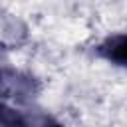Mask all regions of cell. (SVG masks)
Wrapping results in <instances>:
<instances>
[{"label": "cell", "instance_id": "1", "mask_svg": "<svg viewBox=\"0 0 127 127\" xmlns=\"http://www.w3.org/2000/svg\"><path fill=\"white\" fill-rule=\"evenodd\" d=\"M0 127H60L48 115H30L0 101Z\"/></svg>", "mask_w": 127, "mask_h": 127}, {"label": "cell", "instance_id": "2", "mask_svg": "<svg viewBox=\"0 0 127 127\" xmlns=\"http://www.w3.org/2000/svg\"><path fill=\"white\" fill-rule=\"evenodd\" d=\"M97 54H99L103 60H107V62H111V64H115V65L127 67V32L105 38V40L99 44Z\"/></svg>", "mask_w": 127, "mask_h": 127}, {"label": "cell", "instance_id": "3", "mask_svg": "<svg viewBox=\"0 0 127 127\" xmlns=\"http://www.w3.org/2000/svg\"><path fill=\"white\" fill-rule=\"evenodd\" d=\"M30 81L22 79L14 69H10L0 54V97H22V93H26V85Z\"/></svg>", "mask_w": 127, "mask_h": 127}]
</instances>
